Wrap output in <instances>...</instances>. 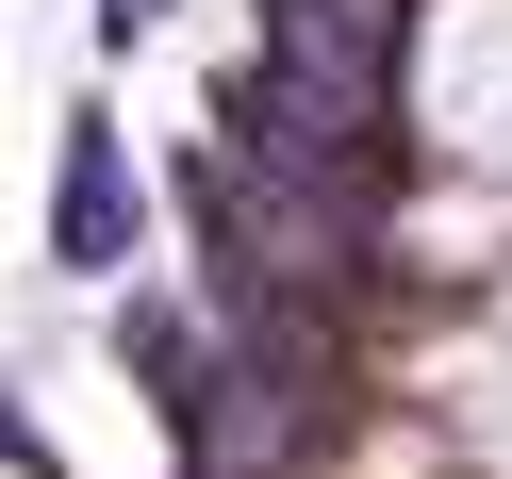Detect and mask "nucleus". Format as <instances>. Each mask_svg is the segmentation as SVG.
<instances>
[{"label": "nucleus", "mask_w": 512, "mask_h": 479, "mask_svg": "<svg viewBox=\"0 0 512 479\" xmlns=\"http://www.w3.org/2000/svg\"><path fill=\"white\" fill-rule=\"evenodd\" d=\"M149 248V182H133V133H116L100 100L67 116V166H50V265L67 281H116Z\"/></svg>", "instance_id": "obj_1"}, {"label": "nucleus", "mask_w": 512, "mask_h": 479, "mask_svg": "<svg viewBox=\"0 0 512 479\" xmlns=\"http://www.w3.org/2000/svg\"><path fill=\"white\" fill-rule=\"evenodd\" d=\"M0 463H17V479H67V446H50L34 413H17V380H0Z\"/></svg>", "instance_id": "obj_2"}, {"label": "nucleus", "mask_w": 512, "mask_h": 479, "mask_svg": "<svg viewBox=\"0 0 512 479\" xmlns=\"http://www.w3.org/2000/svg\"><path fill=\"white\" fill-rule=\"evenodd\" d=\"M100 34H116V50H133V34H166V0H100Z\"/></svg>", "instance_id": "obj_3"}]
</instances>
